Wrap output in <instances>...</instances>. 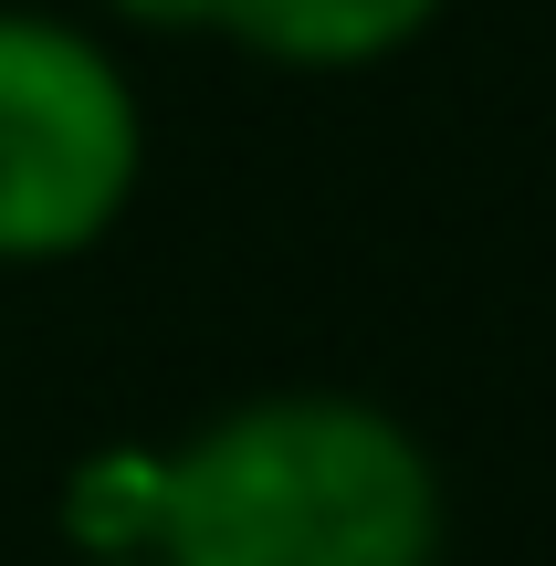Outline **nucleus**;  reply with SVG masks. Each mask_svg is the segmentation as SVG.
<instances>
[{"label": "nucleus", "mask_w": 556, "mask_h": 566, "mask_svg": "<svg viewBox=\"0 0 556 566\" xmlns=\"http://www.w3.org/2000/svg\"><path fill=\"white\" fill-rule=\"evenodd\" d=\"M441 472L389 409L284 388L168 451L158 566H431Z\"/></svg>", "instance_id": "f257e3e1"}, {"label": "nucleus", "mask_w": 556, "mask_h": 566, "mask_svg": "<svg viewBox=\"0 0 556 566\" xmlns=\"http://www.w3.org/2000/svg\"><path fill=\"white\" fill-rule=\"evenodd\" d=\"M147 126L116 53L42 11H0V263H63L116 231Z\"/></svg>", "instance_id": "f03ea898"}, {"label": "nucleus", "mask_w": 556, "mask_h": 566, "mask_svg": "<svg viewBox=\"0 0 556 566\" xmlns=\"http://www.w3.org/2000/svg\"><path fill=\"white\" fill-rule=\"evenodd\" d=\"M116 11L147 32H221L294 74H357V63H389L399 42H420L441 0H116Z\"/></svg>", "instance_id": "7ed1b4c3"}, {"label": "nucleus", "mask_w": 556, "mask_h": 566, "mask_svg": "<svg viewBox=\"0 0 556 566\" xmlns=\"http://www.w3.org/2000/svg\"><path fill=\"white\" fill-rule=\"evenodd\" d=\"M74 556H158L168 546V451H95L63 493Z\"/></svg>", "instance_id": "20e7f679"}, {"label": "nucleus", "mask_w": 556, "mask_h": 566, "mask_svg": "<svg viewBox=\"0 0 556 566\" xmlns=\"http://www.w3.org/2000/svg\"><path fill=\"white\" fill-rule=\"evenodd\" d=\"M74 566H158V556H74Z\"/></svg>", "instance_id": "39448f33"}]
</instances>
